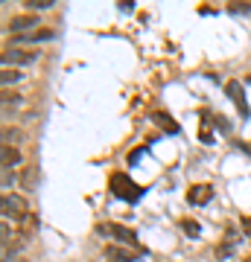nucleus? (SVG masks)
I'll use <instances>...</instances> for the list:
<instances>
[{
	"mask_svg": "<svg viewBox=\"0 0 251 262\" xmlns=\"http://www.w3.org/2000/svg\"><path fill=\"white\" fill-rule=\"evenodd\" d=\"M96 233L108 236V239H114V242H120V245H134V248H138L134 230H129V227H123V225H114V222H103V225L96 227Z\"/></svg>",
	"mask_w": 251,
	"mask_h": 262,
	"instance_id": "f257e3e1",
	"label": "nucleus"
},
{
	"mask_svg": "<svg viewBox=\"0 0 251 262\" xmlns=\"http://www.w3.org/2000/svg\"><path fill=\"white\" fill-rule=\"evenodd\" d=\"M0 210H3V219H15V222H21L29 213L27 201L21 195H12V192H6V195L0 198Z\"/></svg>",
	"mask_w": 251,
	"mask_h": 262,
	"instance_id": "f03ea898",
	"label": "nucleus"
},
{
	"mask_svg": "<svg viewBox=\"0 0 251 262\" xmlns=\"http://www.w3.org/2000/svg\"><path fill=\"white\" fill-rule=\"evenodd\" d=\"M35 27H38V15H35V12L15 15V18L6 24V29H9L12 35H27V32H35Z\"/></svg>",
	"mask_w": 251,
	"mask_h": 262,
	"instance_id": "7ed1b4c3",
	"label": "nucleus"
},
{
	"mask_svg": "<svg viewBox=\"0 0 251 262\" xmlns=\"http://www.w3.org/2000/svg\"><path fill=\"white\" fill-rule=\"evenodd\" d=\"M35 58H38V50H21V47L3 50V67H9V64H32Z\"/></svg>",
	"mask_w": 251,
	"mask_h": 262,
	"instance_id": "20e7f679",
	"label": "nucleus"
},
{
	"mask_svg": "<svg viewBox=\"0 0 251 262\" xmlns=\"http://www.w3.org/2000/svg\"><path fill=\"white\" fill-rule=\"evenodd\" d=\"M111 189H114V195L117 198H126V201H129V198H138V187H134L123 172L111 175Z\"/></svg>",
	"mask_w": 251,
	"mask_h": 262,
	"instance_id": "39448f33",
	"label": "nucleus"
},
{
	"mask_svg": "<svg viewBox=\"0 0 251 262\" xmlns=\"http://www.w3.org/2000/svg\"><path fill=\"white\" fill-rule=\"evenodd\" d=\"M214 198V189L207 187V184H196V187H190V192H187V201L193 207H202V204H207Z\"/></svg>",
	"mask_w": 251,
	"mask_h": 262,
	"instance_id": "423d86ee",
	"label": "nucleus"
},
{
	"mask_svg": "<svg viewBox=\"0 0 251 262\" xmlns=\"http://www.w3.org/2000/svg\"><path fill=\"white\" fill-rule=\"evenodd\" d=\"M105 256L111 262H138V251H129V248H120V245H108Z\"/></svg>",
	"mask_w": 251,
	"mask_h": 262,
	"instance_id": "0eeeda50",
	"label": "nucleus"
},
{
	"mask_svg": "<svg viewBox=\"0 0 251 262\" xmlns=\"http://www.w3.org/2000/svg\"><path fill=\"white\" fill-rule=\"evenodd\" d=\"M228 96L234 99V105H237V111L242 114V117H248V102H245V96H242V84L240 82H228Z\"/></svg>",
	"mask_w": 251,
	"mask_h": 262,
	"instance_id": "6e6552de",
	"label": "nucleus"
},
{
	"mask_svg": "<svg viewBox=\"0 0 251 262\" xmlns=\"http://www.w3.org/2000/svg\"><path fill=\"white\" fill-rule=\"evenodd\" d=\"M0 163H3V172H9L12 166H18L21 163L18 146H3V149H0Z\"/></svg>",
	"mask_w": 251,
	"mask_h": 262,
	"instance_id": "1a4fd4ad",
	"label": "nucleus"
},
{
	"mask_svg": "<svg viewBox=\"0 0 251 262\" xmlns=\"http://www.w3.org/2000/svg\"><path fill=\"white\" fill-rule=\"evenodd\" d=\"M152 122H155L158 128H164L167 134H178V122H176V120H169L164 111H155V114H152Z\"/></svg>",
	"mask_w": 251,
	"mask_h": 262,
	"instance_id": "9d476101",
	"label": "nucleus"
},
{
	"mask_svg": "<svg viewBox=\"0 0 251 262\" xmlns=\"http://www.w3.org/2000/svg\"><path fill=\"white\" fill-rule=\"evenodd\" d=\"M53 29H35V32H27V35H18V41L24 44H38V41H53Z\"/></svg>",
	"mask_w": 251,
	"mask_h": 262,
	"instance_id": "9b49d317",
	"label": "nucleus"
},
{
	"mask_svg": "<svg viewBox=\"0 0 251 262\" xmlns=\"http://www.w3.org/2000/svg\"><path fill=\"white\" fill-rule=\"evenodd\" d=\"M35 227H38L35 213H27L24 219H21V236H24V239H29V236L35 233Z\"/></svg>",
	"mask_w": 251,
	"mask_h": 262,
	"instance_id": "f8f14e48",
	"label": "nucleus"
},
{
	"mask_svg": "<svg viewBox=\"0 0 251 262\" xmlns=\"http://www.w3.org/2000/svg\"><path fill=\"white\" fill-rule=\"evenodd\" d=\"M21 187H24V189H35V166H24V175H21Z\"/></svg>",
	"mask_w": 251,
	"mask_h": 262,
	"instance_id": "ddd939ff",
	"label": "nucleus"
},
{
	"mask_svg": "<svg viewBox=\"0 0 251 262\" xmlns=\"http://www.w3.org/2000/svg\"><path fill=\"white\" fill-rule=\"evenodd\" d=\"M21 79V73L18 70H12V67H3V70H0V82H3V88H6V84H15Z\"/></svg>",
	"mask_w": 251,
	"mask_h": 262,
	"instance_id": "4468645a",
	"label": "nucleus"
},
{
	"mask_svg": "<svg viewBox=\"0 0 251 262\" xmlns=\"http://www.w3.org/2000/svg\"><path fill=\"white\" fill-rule=\"evenodd\" d=\"M56 0H24V6H27L29 12H41V9H50Z\"/></svg>",
	"mask_w": 251,
	"mask_h": 262,
	"instance_id": "2eb2a0df",
	"label": "nucleus"
},
{
	"mask_svg": "<svg viewBox=\"0 0 251 262\" xmlns=\"http://www.w3.org/2000/svg\"><path fill=\"white\" fill-rule=\"evenodd\" d=\"M18 140H21V131L6 125V128H3V146H15Z\"/></svg>",
	"mask_w": 251,
	"mask_h": 262,
	"instance_id": "dca6fc26",
	"label": "nucleus"
},
{
	"mask_svg": "<svg viewBox=\"0 0 251 262\" xmlns=\"http://www.w3.org/2000/svg\"><path fill=\"white\" fill-rule=\"evenodd\" d=\"M0 96H3V108H9V105H18L21 102V96L18 94H9V91H3Z\"/></svg>",
	"mask_w": 251,
	"mask_h": 262,
	"instance_id": "f3484780",
	"label": "nucleus"
},
{
	"mask_svg": "<svg viewBox=\"0 0 251 262\" xmlns=\"http://www.w3.org/2000/svg\"><path fill=\"white\" fill-rule=\"evenodd\" d=\"M181 227H184V233L199 236V225H196V222H181Z\"/></svg>",
	"mask_w": 251,
	"mask_h": 262,
	"instance_id": "a211bd4d",
	"label": "nucleus"
},
{
	"mask_svg": "<svg viewBox=\"0 0 251 262\" xmlns=\"http://www.w3.org/2000/svg\"><path fill=\"white\" fill-rule=\"evenodd\" d=\"M242 230H245V236H251V219H242Z\"/></svg>",
	"mask_w": 251,
	"mask_h": 262,
	"instance_id": "6ab92c4d",
	"label": "nucleus"
},
{
	"mask_svg": "<svg viewBox=\"0 0 251 262\" xmlns=\"http://www.w3.org/2000/svg\"><path fill=\"white\" fill-rule=\"evenodd\" d=\"M15 262H29V259H24V256H21V259H15Z\"/></svg>",
	"mask_w": 251,
	"mask_h": 262,
	"instance_id": "aec40b11",
	"label": "nucleus"
},
{
	"mask_svg": "<svg viewBox=\"0 0 251 262\" xmlns=\"http://www.w3.org/2000/svg\"><path fill=\"white\" fill-rule=\"evenodd\" d=\"M248 84H251V76H248Z\"/></svg>",
	"mask_w": 251,
	"mask_h": 262,
	"instance_id": "412c9836",
	"label": "nucleus"
},
{
	"mask_svg": "<svg viewBox=\"0 0 251 262\" xmlns=\"http://www.w3.org/2000/svg\"><path fill=\"white\" fill-rule=\"evenodd\" d=\"M245 262H251V259H245Z\"/></svg>",
	"mask_w": 251,
	"mask_h": 262,
	"instance_id": "4be33fe9",
	"label": "nucleus"
}]
</instances>
